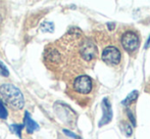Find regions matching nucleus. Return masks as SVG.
Masks as SVG:
<instances>
[{
    "instance_id": "obj_7",
    "label": "nucleus",
    "mask_w": 150,
    "mask_h": 139,
    "mask_svg": "<svg viewBox=\"0 0 150 139\" xmlns=\"http://www.w3.org/2000/svg\"><path fill=\"white\" fill-rule=\"evenodd\" d=\"M25 126H26V129L29 133H33L34 131L38 130V128H39L38 124L32 119L31 115L28 111H26V113H25Z\"/></svg>"
},
{
    "instance_id": "obj_16",
    "label": "nucleus",
    "mask_w": 150,
    "mask_h": 139,
    "mask_svg": "<svg viewBox=\"0 0 150 139\" xmlns=\"http://www.w3.org/2000/svg\"><path fill=\"white\" fill-rule=\"evenodd\" d=\"M107 27H108L109 30H113V28H115V24H107Z\"/></svg>"
},
{
    "instance_id": "obj_1",
    "label": "nucleus",
    "mask_w": 150,
    "mask_h": 139,
    "mask_svg": "<svg viewBox=\"0 0 150 139\" xmlns=\"http://www.w3.org/2000/svg\"><path fill=\"white\" fill-rule=\"evenodd\" d=\"M0 96L1 101H4L12 109H21L24 107L25 100L22 92L11 84H3L0 87Z\"/></svg>"
},
{
    "instance_id": "obj_17",
    "label": "nucleus",
    "mask_w": 150,
    "mask_h": 139,
    "mask_svg": "<svg viewBox=\"0 0 150 139\" xmlns=\"http://www.w3.org/2000/svg\"><path fill=\"white\" fill-rule=\"evenodd\" d=\"M150 46V36H149V38H148V40H147V42H146V44H145V48H148Z\"/></svg>"
},
{
    "instance_id": "obj_14",
    "label": "nucleus",
    "mask_w": 150,
    "mask_h": 139,
    "mask_svg": "<svg viewBox=\"0 0 150 139\" xmlns=\"http://www.w3.org/2000/svg\"><path fill=\"white\" fill-rule=\"evenodd\" d=\"M124 125V127H125V131H126V134L128 136H131L132 135V128H131V126L130 125H128V124H122Z\"/></svg>"
},
{
    "instance_id": "obj_2",
    "label": "nucleus",
    "mask_w": 150,
    "mask_h": 139,
    "mask_svg": "<svg viewBox=\"0 0 150 139\" xmlns=\"http://www.w3.org/2000/svg\"><path fill=\"white\" fill-rule=\"evenodd\" d=\"M122 45L127 51H134L139 46V38L134 32H126L122 36Z\"/></svg>"
},
{
    "instance_id": "obj_4",
    "label": "nucleus",
    "mask_w": 150,
    "mask_h": 139,
    "mask_svg": "<svg viewBox=\"0 0 150 139\" xmlns=\"http://www.w3.org/2000/svg\"><path fill=\"white\" fill-rule=\"evenodd\" d=\"M74 88L79 93H89L92 89V80L88 76H80L74 82Z\"/></svg>"
},
{
    "instance_id": "obj_8",
    "label": "nucleus",
    "mask_w": 150,
    "mask_h": 139,
    "mask_svg": "<svg viewBox=\"0 0 150 139\" xmlns=\"http://www.w3.org/2000/svg\"><path fill=\"white\" fill-rule=\"evenodd\" d=\"M138 91H132L124 100L122 101V105H130L131 104H133L134 101H136V99L138 98Z\"/></svg>"
},
{
    "instance_id": "obj_3",
    "label": "nucleus",
    "mask_w": 150,
    "mask_h": 139,
    "mask_svg": "<svg viewBox=\"0 0 150 139\" xmlns=\"http://www.w3.org/2000/svg\"><path fill=\"white\" fill-rule=\"evenodd\" d=\"M102 60L108 65H117L120 62V52L115 46H107L102 52Z\"/></svg>"
},
{
    "instance_id": "obj_15",
    "label": "nucleus",
    "mask_w": 150,
    "mask_h": 139,
    "mask_svg": "<svg viewBox=\"0 0 150 139\" xmlns=\"http://www.w3.org/2000/svg\"><path fill=\"white\" fill-rule=\"evenodd\" d=\"M63 133L67 134V136H69V137H71V138H79V136L76 135V134L73 133V132L69 131V130H63Z\"/></svg>"
},
{
    "instance_id": "obj_13",
    "label": "nucleus",
    "mask_w": 150,
    "mask_h": 139,
    "mask_svg": "<svg viewBox=\"0 0 150 139\" xmlns=\"http://www.w3.org/2000/svg\"><path fill=\"white\" fill-rule=\"evenodd\" d=\"M127 115H128V117L130 118V121L132 122L133 126H136V120H135L134 115H133L132 111H131L130 109H127Z\"/></svg>"
},
{
    "instance_id": "obj_10",
    "label": "nucleus",
    "mask_w": 150,
    "mask_h": 139,
    "mask_svg": "<svg viewBox=\"0 0 150 139\" xmlns=\"http://www.w3.org/2000/svg\"><path fill=\"white\" fill-rule=\"evenodd\" d=\"M10 129H11V131L13 132V133H16V135L18 136V137H21V136H22L23 125H16V124H14V125H11Z\"/></svg>"
},
{
    "instance_id": "obj_9",
    "label": "nucleus",
    "mask_w": 150,
    "mask_h": 139,
    "mask_svg": "<svg viewBox=\"0 0 150 139\" xmlns=\"http://www.w3.org/2000/svg\"><path fill=\"white\" fill-rule=\"evenodd\" d=\"M40 29L43 33H52L54 31V24L51 22H44Z\"/></svg>"
},
{
    "instance_id": "obj_12",
    "label": "nucleus",
    "mask_w": 150,
    "mask_h": 139,
    "mask_svg": "<svg viewBox=\"0 0 150 139\" xmlns=\"http://www.w3.org/2000/svg\"><path fill=\"white\" fill-rule=\"evenodd\" d=\"M0 75L5 76V77H7V76L9 75V72H8L7 68H6L1 62H0Z\"/></svg>"
},
{
    "instance_id": "obj_11",
    "label": "nucleus",
    "mask_w": 150,
    "mask_h": 139,
    "mask_svg": "<svg viewBox=\"0 0 150 139\" xmlns=\"http://www.w3.org/2000/svg\"><path fill=\"white\" fill-rule=\"evenodd\" d=\"M7 115V109L4 106L3 101H0V119H6Z\"/></svg>"
},
{
    "instance_id": "obj_5",
    "label": "nucleus",
    "mask_w": 150,
    "mask_h": 139,
    "mask_svg": "<svg viewBox=\"0 0 150 139\" xmlns=\"http://www.w3.org/2000/svg\"><path fill=\"white\" fill-rule=\"evenodd\" d=\"M80 52H81L82 57L85 60H92L94 57H96L97 54V48L95 44L93 43L91 40L86 39L85 41L82 43L81 48H80Z\"/></svg>"
},
{
    "instance_id": "obj_6",
    "label": "nucleus",
    "mask_w": 150,
    "mask_h": 139,
    "mask_svg": "<svg viewBox=\"0 0 150 139\" xmlns=\"http://www.w3.org/2000/svg\"><path fill=\"white\" fill-rule=\"evenodd\" d=\"M102 109H103V117L101 119L99 126H103L106 125L110 122L111 118H112V111H111V106L110 104L108 101V98H104L102 101Z\"/></svg>"
}]
</instances>
